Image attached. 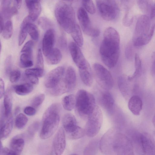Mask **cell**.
<instances>
[{"label":"cell","instance_id":"obj_31","mask_svg":"<svg viewBox=\"0 0 155 155\" xmlns=\"http://www.w3.org/2000/svg\"><path fill=\"white\" fill-rule=\"evenodd\" d=\"M76 102V96L71 94L63 98L62 101V104L65 110L71 111L75 108Z\"/></svg>","mask_w":155,"mask_h":155},{"label":"cell","instance_id":"obj_40","mask_svg":"<svg viewBox=\"0 0 155 155\" xmlns=\"http://www.w3.org/2000/svg\"><path fill=\"white\" fill-rule=\"evenodd\" d=\"M86 134L84 129L78 126L75 130L71 134L68 135V137L72 140L81 138Z\"/></svg>","mask_w":155,"mask_h":155},{"label":"cell","instance_id":"obj_3","mask_svg":"<svg viewBox=\"0 0 155 155\" xmlns=\"http://www.w3.org/2000/svg\"><path fill=\"white\" fill-rule=\"evenodd\" d=\"M54 13L59 25L66 32L71 34L77 24L74 9L67 1H60L55 5Z\"/></svg>","mask_w":155,"mask_h":155},{"label":"cell","instance_id":"obj_20","mask_svg":"<svg viewBox=\"0 0 155 155\" xmlns=\"http://www.w3.org/2000/svg\"><path fill=\"white\" fill-rule=\"evenodd\" d=\"M63 128L68 135L74 131L78 127L74 116L71 114L64 115L62 119Z\"/></svg>","mask_w":155,"mask_h":155},{"label":"cell","instance_id":"obj_41","mask_svg":"<svg viewBox=\"0 0 155 155\" xmlns=\"http://www.w3.org/2000/svg\"><path fill=\"white\" fill-rule=\"evenodd\" d=\"M25 74L26 76H33L40 77L43 76L44 71V69L36 68H29L25 71Z\"/></svg>","mask_w":155,"mask_h":155},{"label":"cell","instance_id":"obj_47","mask_svg":"<svg viewBox=\"0 0 155 155\" xmlns=\"http://www.w3.org/2000/svg\"><path fill=\"white\" fill-rule=\"evenodd\" d=\"M45 97V95L43 94H40L37 95L32 100L31 102L32 105L35 107H38L43 103Z\"/></svg>","mask_w":155,"mask_h":155},{"label":"cell","instance_id":"obj_52","mask_svg":"<svg viewBox=\"0 0 155 155\" xmlns=\"http://www.w3.org/2000/svg\"><path fill=\"white\" fill-rule=\"evenodd\" d=\"M24 112L26 115L30 116H32L35 114L36 113V110L35 108L33 107L27 106L24 109Z\"/></svg>","mask_w":155,"mask_h":155},{"label":"cell","instance_id":"obj_59","mask_svg":"<svg viewBox=\"0 0 155 155\" xmlns=\"http://www.w3.org/2000/svg\"><path fill=\"white\" fill-rule=\"evenodd\" d=\"M0 33L2 32L4 24V19L2 16L0 14Z\"/></svg>","mask_w":155,"mask_h":155},{"label":"cell","instance_id":"obj_32","mask_svg":"<svg viewBox=\"0 0 155 155\" xmlns=\"http://www.w3.org/2000/svg\"><path fill=\"white\" fill-rule=\"evenodd\" d=\"M71 34L76 44L79 47H82L83 38L81 28L78 24H76Z\"/></svg>","mask_w":155,"mask_h":155},{"label":"cell","instance_id":"obj_23","mask_svg":"<svg viewBox=\"0 0 155 155\" xmlns=\"http://www.w3.org/2000/svg\"><path fill=\"white\" fill-rule=\"evenodd\" d=\"M25 144L24 139L20 136L12 138L10 143V149L18 155H20L23 150Z\"/></svg>","mask_w":155,"mask_h":155},{"label":"cell","instance_id":"obj_34","mask_svg":"<svg viewBox=\"0 0 155 155\" xmlns=\"http://www.w3.org/2000/svg\"><path fill=\"white\" fill-rule=\"evenodd\" d=\"M32 54L22 53L20 56L19 65L22 68H27L33 65Z\"/></svg>","mask_w":155,"mask_h":155},{"label":"cell","instance_id":"obj_9","mask_svg":"<svg viewBox=\"0 0 155 155\" xmlns=\"http://www.w3.org/2000/svg\"><path fill=\"white\" fill-rule=\"evenodd\" d=\"M77 17L83 31L86 35L92 37L98 36L99 30L92 26L89 16L85 9L79 8L77 11Z\"/></svg>","mask_w":155,"mask_h":155},{"label":"cell","instance_id":"obj_16","mask_svg":"<svg viewBox=\"0 0 155 155\" xmlns=\"http://www.w3.org/2000/svg\"><path fill=\"white\" fill-rule=\"evenodd\" d=\"M55 38V32L53 28L46 31L42 41V51L45 57L48 55L54 48Z\"/></svg>","mask_w":155,"mask_h":155},{"label":"cell","instance_id":"obj_24","mask_svg":"<svg viewBox=\"0 0 155 155\" xmlns=\"http://www.w3.org/2000/svg\"><path fill=\"white\" fill-rule=\"evenodd\" d=\"M81 78L83 83L87 86H91L93 82L92 73L90 65L84 68L79 69Z\"/></svg>","mask_w":155,"mask_h":155},{"label":"cell","instance_id":"obj_17","mask_svg":"<svg viewBox=\"0 0 155 155\" xmlns=\"http://www.w3.org/2000/svg\"><path fill=\"white\" fill-rule=\"evenodd\" d=\"M13 118L10 115L7 117L5 115L2 109L1 111L0 117V138L4 140L10 134L13 128Z\"/></svg>","mask_w":155,"mask_h":155},{"label":"cell","instance_id":"obj_28","mask_svg":"<svg viewBox=\"0 0 155 155\" xmlns=\"http://www.w3.org/2000/svg\"><path fill=\"white\" fill-rule=\"evenodd\" d=\"M31 21H33L28 15L24 18L21 23L18 38V44L19 46L21 45L23 43L26 38L28 33L27 24Z\"/></svg>","mask_w":155,"mask_h":155},{"label":"cell","instance_id":"obj_51","mask_svg":"<svg viewBox=\"0 0 155 155\" xmlns=\"http://www.w3.org/2000/svg\"><path fill=\"white\" fill-rule=\"evenodd\" d=\"M0 154L1 155H18L10 149L7 147L3 148L1 142L0 144Z\"/></svg>","mask_w":155,"mask_h":155},{"label":"cell","instance_id":"obj_22","mask_svg":"<svg viewBox=\"0 0 155 155\" xmlns=\"http://www.w3.org/2000/svg\"><path fill=\"white\" fill-rule=\"evenodd\" d=\"M128 135L133 147L139 153L143 155L141 144V133L135 130H132L128 132Z\"/></svg>","mask_w":155,"mask_h":155},{"label":"cell","instance_id":"obj_7","mask_svg":"<svg viewBox=\"0 0 155 155\" xmlns=\"http://www.w3.org/2000/svg\"><path fill=\"white\" fill-rule=\"evenodd\" d=\"M96 4L101 16L106 20H114L119 14V6L115 1L97 0Z\"/></svg>","mask_w":155,"mask_h":155},{"label":"cell","instance_id":"obj_19","mask_svg":"<svg viewBox=\"0 0 155 155\" xmlns=\"http://www.w3.org/2000/svg\"><path fill=\"white\" fill-rule=\"evenodd\" d=\"M26 6L28 8V16L33 21H35L40 15L41 10L40 2L38 0H26Z\"/></svg>","mask_w":155,"mask_h":155},{"label":"cell","instance_id":"obj_57","mask_svg":"<svg viewBox=\"0 0 155 155\" xmlns=\"http://www.w3.org/2000/svg\"><path fill=\"white\" fill-rule=\"evenodd\" d=\"M152 57L153 61L151 66V71L152 74L155 75V51L153 53Z\"/></svg>","mask_w":155,"mask_h":155},{"label":"cell","instance_id":"obj_58","mask_svg":"<svg viewBox=\"0 0 155 155\" xmlns=\"http://www.w3.org/2000/svg\"><path fill=\"white\" fill-rule=\"evenodd\" d=\"M150 18L152 19L155 17V1L153 3L150 14Z\"/></svg>","mask_w":155,"mask_h":155},{"label":"cell","instance_id":"obj_2","mask_svg":"<svg viewBox=\"0 0 155 155\" xmlns=\"http://www.w3.org/2000/svg\"><path fill=\"white\" fill-rule=\"evenodd\" d=\"M60 111V105L57 103L52 104L46 110L42 119L40 134L41 138L46 139L55 132L59 123Z\"/></svg>","mask_w":155,"mask_h":155},{"label":"cell","instance_id":"obj_11","mask_svg":"<svg viewBox=\"0 0 155 155\" xmlns=\"http://www.w3.org/2000/svg\"><path fill=\"white\" fill-rule=\"evenodd\" d=\"M64 68L62 66L58 67L51 70L45 77V86L49 89L55 87L64 78Z\"/></svg>","mask_w":155,"mask_h":155},{"label":"cell","instance_id":"obj_13","mask_svg":"<svg viewBox=\"0 0 155 155\" xmlns=\"http://www.w3.org/2000/svg\"><path fill=\"white\" fill-rule=\"evenodd\" d=\"M69 48L72 59L79 69L90 65L79 47L75 42H71L69 44Z\"/></svg>","mask_w":155,"mask_h":155},{"label":"cell","instance_id":"obj_18","mask_svg":"<svg viewBox=\"0 0 155 155\" xmlns=\"http://www.w3.org/2000/svg\"><path fill=\"white\" fill-rule=\"evenodd\" d=\"M116 133L114 130H110L103 136L99 143L100 148L102 153L109 154L113 152L112 144Z\"/></svg>","mask_w":155,"mask_h":155},{"label":"cell","instance_id":"obj_5","mask_svg":"<svg viewBox=\"0 0 155 155\" xmlns=\"http://www.w3.org/2000/svg\"><path fill=\"white\" fill-rule=\"evenodd\" d=\"M112 150L117 155H134V147L129 137L120 133H116Z\"/></svg>","mask_w":155,"mask_h":155},{"label":"cell","instance_id":"obj_6","mask_svg":"<svg viewBox=\"0 0 155 155\" xmlns=\"http://www.w3.org/2000/svg\"><path fill=\"white\" fill-rule=\"evenodd\" d=\"M85 129V134L89 137H93L99 132L103 122V114L100 107L96 106L88 117Z\"/></svg>","mask_w":155,"mask_h":155},{"label":"cell","instance_id":"obj_38","mask_svg":"<svg viewBox=\"0 0 155 155\" xmlns=\"http://www.w3.org/2000/svg\"><path fill=\"white\" fill-rule=\"evenodd\" d=\"M28 33L34 40L37 41L39 38V32L37 26L32 22H29L27 25Z\"/></svg>","mask_w":155,"mask_h":155},{"label":"cell","instance_id":"obj_55","mask_svg":"<svg viewBox=\"0 0 155 155\" xmlns=\"http://www.w3.org/2000/svg\"><path fill=\"white\" fill-rule=\"evenodd\" d=\"M26 76L31 83L36 84L38 83L39 80L38 77L33 76Z\"/></svg>","mask_w":155,"mask_h":155},{"label":"cell","instance_id":"obj_48","mask_svg":"<svg viewBox=\"0 0 155 155\" xmlns=\"http://www.w3.org/2000/svg\"><path fill=\"white\" fill-rule=\"evenodd\" d=\"M9 79L12 83L17 82L20 79L21 76L20 71L18 70L12 71L9 74Z\"/></svg>","mask_w":155,"mask_h":155},{"label":"cell","instance_id":"obj_27","mask_svg":"<svg viewBox=\"0 0 155 155\" xmlns=\"http://www.w3.org/2000/svg\"><path fill=\"white\" fill-rule=\"evenodd\" d=\"M47 63L50 65H55L61 61L62 55L60 50L57 48H54L50 53L45 57Z\"/></svg>","mask_w":155,"mask_h":155},{"label":"cell","instance_id":"obj_15","mask_svg":"<svg viewBox=\"0 0 155 155\" xmlns=\"http://www.w3.org/2000/svg\"><path fill=\"white\" fill-rule=\"evenodd\" d=\"M141 144L143 155H155V141L150 134L141 133Z\"/></svg>","mask_w":155,"mask_h":155},{"label":"cell","instance_id":"obj_45","mask_svg":"<svg viewBox=\"0 0 155 155\" xmlns=\"http://www.w3.org/2000/svg\"><path fill=\"white\" fill-rule=\"evenodd\" d=\"M34 42L33 40H30L27 42L22 47L21 52L32 54V49Z\"/></svg>","mask_w":155,"mask_h":155},{"label":"cell","instance_id":"obj_44","mask_svg":"<svg viewBox=\"0 0 155 155\" xmlns=\"http://www.w3.org/2000/svg\"><path fill=\"white\" fill-rule=\"evenodd\" d=\"M35 68L43 69L44 68V60L42 51L40 48L37 52Z\"/></svg>","mask_w":155,"mask_h":155},{"label":"cell","instance_id":"obj_53","mask_svg":"<svg viewBox=\"0 0 155 155\" xmlns=\"http://www.w3.org/2000/svg\"><path fill=\"white\" fill-rule=\"evenodd\" d=\"M59 43L61 47L65 48L66 45V40L64 35L60 36L59 39Z\"/></svg>","mask_w":155,"mask_h":155},{"label":"cell","instance_id":"obj_35","mask_svg":"<svg viewBox=\"0 0 155 155\" xmlns=\"http://www.w3.org/2000/svg\"><path fill=\"white\" fill-rule=\"evenodd\" d=\"M137 4L141 10L144 13L150 14L153 3L150 0H137Z\"/></svg>","mask_w":155,"mask_h":155},{"label":"cell","instance_id":"obj_61","mask_svg":"<svg viewBox=\"0 0 155 155\" xmlns=\"http://www.w3.org/2000/svg\"><path fill=\"white\" fill-rule=\"evenodd\" d=\"M152 122L154 126L155 127V113L153 118Z\"/></svg>","mask_w":155,"mask_h":155},{"label":"cell","instance_id":"obj_56","mask_svg":"<svg viewBox=\"0 0 155 155\" xmlns=\"http://www.w3.org/2000/svg\"><path fill=\"white\" fill-rule=\"evenodd\" d=\"M130 45H128L126 48L125 51L126 55L128 58H130L132 56V51Z\"/></svg>","mask_w":155,"mask_h":155},{"label":"cell","instance_id":"obj_14","mask_svg":"<svg viewBox=\"0 0 155 155\" xmlns=\"http://www.w3.org/2000/svg\"><path fill=\"white\" fill-rule=\"evenodd\" d=\"M66 137L64 129L60 127L55 135L53 141V148L56 155H61L66 147Z\"/></svg>","mask_w":155,"mask_h":155},{"label":"cell","instance_id":"obj_29","mask_svg":"<svg viewBox=\"0 0 155 155\" xmlns=\"http://www.w3.org/2000/svg\"><path fill=\"white\" fill-rule=\"evenodd\" d=\"M155 28V25L153 24L151 27L150 31L149 34L144 37L137 38L133 41L134 45L135 47H139L148 44L152 38Z\"/></svg>","mask_w":155,"mask_h":155},{"label":"cell","instance_id":"obj_33","mask_svg":"<svg viewBox=\"0 0 155 155\" xmlns=\"http://www.w3.org/2000/svg\"><path fill=\"white\" fill-rule=\"evenodd\" d=\"M101 103L106 109L110 110L113 107L114 100L112 95L109 92L104 93L101 97Z\"/></svg>","mask_w":155,"mask_h":155},{"label":"cell","instance_id":"obj_25","mask_svg":"<svg viewBox=\"0 0 155 155\" xmlns=\"http://www.w3.org/2000/svg\"><path fill=\"white\" fill-rule=\"evenodd\" d=\"M64 79L69 91L74 85L76 80L75 71L72 67L70 66L68 67L64 76Z\"/></svg>","mask_w":155,"mask_h":155},{"label":"cell","instance_id":"obj_1","mask_svg":"<svg viewBox=\"0 0 155 155\" xmlns=\"http://www.w3.org/2000/svg\"><path fill=\"white\" fill-rule=\"evenodd\" d=\"M120 38L117 31L109 27L105 30L100 48V54L104 63L112 68L116 64L120 53Z\"/></svg>","mask_w":155,"mask_h":155},{"label":"cell","instance_id":"obj_42","mask_svg":"<svg viewBox=\"0 0 155 155\" xmlns=\"http://www.w3.org/2000/svg\"><path fill=\"white\" fill-rule=\"evenodd\" d=\"M38 23L42 28L46 30L53 28V24L52 22L48 18L45 17H41L38 20Z\"/></svg>","mask_w":155,"mask_h":155},{"label":"cell","instance_id":"obj_50","mask_svg":"<svg viewBox=\"0 0 155 155\" xmlns=\"http://www.w3.org/2000/svg\"><path fill=\"white\" fill-rule=\"evenodd\" d=\"M39 126V123L38 121L34 122L29 126L28 130V132L30 136H34L38 129Z\"/></svg>","mask_w":155,"mask_h":155},{"label":"cell","instance_id":"obj_10","mask_svg":"<svg viewBox=\"0 0 155 155\" xmlns=\"http://www.w3.org/2000/svg\"><path fill=\"white\" fill-rule=\"evenodd\" d=\"M22 1L21 0L2 1L0 5V13L4 20L10 19L18 12Z\"/></svg>","mask_w":155,"mask_h":155},{"label":"cell","instance_id":"obj_54","mask_svg":"<svg viewBox=\"0 0 155 155\" xmlns=\"http://www.w3.org/2000/svg\"><path fill=\"white\" fill-rule=\"evenodd\" d=\"M5 94V84L3 80L1 78L0 80V96L2 98Z\"/></svg>","mask_w":155,"mask_h":155},{"label":"cell","instance_id":"obj_30","mask_svg":"<svg viewBox=\"0 0 155 155\" xmlns=\"http://www.w3.org/2000/svg\"><path fill=\"white\" fill-rule=\"evenodd\" d=\"M15 92L20 95H27L32 91L33 89V85L28 83L17 85L14 87Z\"/></svg>","mask_w":155,"mask_h":155},{"label":"cell","instance_id":"obj_43","mask_svg":"<svg viewBox=\"0 0 155 155\" xmlns=\"http://www.w3.org/2000/svg\"><path fill=\"white\" fill-rule=\"evenodd\" d=\"M82 4L86 10L91 14L96 12V8L94 3L92 0H83Z\"/></svg>","mask_w":155,"mask_h":155},{"label":"cell","instance_id":"obj_26","mask_svg":"<svg viewBox=\"0 0 155 155\" xmlns=\"http://www.w3.org/2000/svg\"><path fill=\"white\" fill-rule=\"evenodd\" d=\"M11 91L8 89L4 95L3 107L5 117H8L11 115L12 105V98Z\"/></svg>","mask_w":155,"mask_h":155},{"label":"cell","instance_id":"obj_8","mask_svg":"<svg viewBox=\"0 0 155 155\" xmlns=\"http://www.w3.org/2000/svg\"><path fill=\"white\" fill-rule=\"evenodd\" d=\"M93 69L97 82L103 88L106 90L111 89L114 85V80L110 72L101 64H94Z\"/></svg>","mask_w":155,"mask_h":155},{"label":"cell","instance_id":"obj_62","mask_svg":"<svg viewBox=\"0 0 155 155\" xmlns=\"http://www.w3.org/2000/svg\"><path fill=\"white\" fill-rule=\"evenodd\" d=\"M71 155H77V154H71Z\"/></svg>","mask_w":155,"mask_h":155},{"label":"cell","instance_id":"obj_21","mask_svg":"<svg viewBox=\"0 0 155 155\" xmlns=\"http://www.w3.org/2000/svg\"><path fill=\"white\" fill-rule=\"evenodd\" d=\"M142 106V101L139 96H133L129 99L128 103V107L134 115H138L140 114Z\"/></svg>","mask_w":155,"mask_h":155},{"label":"cell","instance_id":"obj_46","mask_svg":"<svg viewBox=\"0 0 155 155\" xmlns=\"http://www.w3.org/2000/svg\"><path fill=\"white\" fill-rule=\"evenodd\" d=\"M12 59L11 55H9L6 58L5 62V71L6 76L9 75L12 71Z\"/></svg>","mask_w":155,"mask_h":155},{"label":"cell","instance_id":"obj_39","mask_svg":"<svg viewBox=\"0 0 155 155\" xmlns=\"http://www.w3.org/2000/svg\"><path fill=\"white\" fill-rule=\"evenodd\" d=\"M28 121L27 117L22 113L18 114L15 120V125L18 129H21L26 125Z\"/></svg>","mask_w":155,"mask_h":155},{"label":"cell","instance_id":"obj_12","mask_svg":"<svg viewBox=\"0 0 155 155\" xmlns=\"http://www.w3.org/2000/svg\"><path fill=\"white\" fill-rule=\"evenodd\" d=\"M150 27V19L147 15L140 16L136 23L133 41L147 35L150 32L151 28Z\"/></svg>","mask_w":155,"mask_h":155},{"label":"cell","instance_id":"obj_37","mask_svg":"<svg viewBox=\"0 0 155 155\" xmlns=\"http://www.w3.org/2000/svg\"><path fill=\"white\" fill-rule=\"evenodd\" d=\"M135 71L133 75L128 77V80L131 81L136 77L140 72L142 69V63L138 55L136 53L134 55Z\"/></svg>","mask_w":155,"mask_h":155},{"label":"cell","instance_id":"obj_4","mask_svg":"<svg viewBox=\"0 0 155 155\" xmlns=\"http://www.w3.org/2000/svg\"><path fill=\"white\" fill-rule=\"evenodd\" d=\"M76 98V113L82 118H87L96 106L94 97L90 92L82 89L78 91Z\"/></svg>","mask_w":155,"mask_h":155},{"label":"cell","instance_id":"obj_49","mask_svg":"<svg viewBox=\"0 0 155 155\" xmlns=\"http://www.w3.org/2000/svg\"><path fill=\"white\" fill-rule=\"evenodd\" d=\"M134 21V17L129 11L125 14L123 19V25L126 27L130 26Z\"/></svg>","mask_w":155,"mask_h":155},{"label":"cell","instance_id":"obj_36","mask_svg":"<svg viewBox=\"0 0 155 155\" xmlns=\"http://www.w3.org/2000/svg\"><path fill=\"white\" fill-rule=\"evenodd\" d=\"M13 26L12 21L10 20H8L5 23L1 33L3 38L6 39L10 38L12 34Z\"/></svg>","mask_w":155,"mask_h":155},{"label":"cell","instance_id":"obj_60","mask_svg":"<svg viewBox=\"0 0 155 155\" xmlns=\"http://www.w3.org/2000/svg\"><path fill=\"white\" fill-rule=\"evenodd\" d=\"M20 108L19 107H17L15 109V114H16L19 111Z\"/></svg>","mask_w":155,"mask_h":155}]
</instances>
